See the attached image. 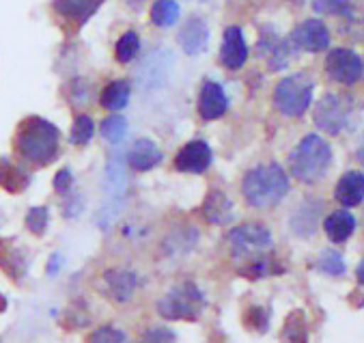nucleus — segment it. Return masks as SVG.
Instances as JSON below:
<instances>
[{
    "mask_svg": "<svg viewBox=\"0 0 364 343\" xmlns=\"http://www.w3.org/2000/svg\"><path fill=\"white\" fill-rule=\"evenodd\" d=\"M136 343H179L177 332L168 326H151L144 330Z\"/></svg>",
    "mask_w": 364,
    "mask_h": 343,
    "instance_id": "nucleus-37",
    "label": "nucleus"
},
{
    "mask_svg": "<svg viewBox=\"0 0 364 343\" xmlns=\"http://www.w3.org/2000/svg\"><path fill=\"white\" fill-rule=\"evenodd\" d=\"M315 97V78L306 72H296L291 76H284L276 83L272 91V104L274 108L289 119L302 117Z\"/></svg>",
    "mask_w": 364,
    "mask_h": 343,
    "instance_id": "nucleus-5",
    "label": "nucleus"
},
{
    "mask_svg": "<svg viewBox=\"0 0 364 343\" xmlns=\"http://www.w3.org/2000/svg\"><path fill=\"white\" fill-rule=\"evenodd\" d=\"M313 268H315L317 272L326 274V277H330V279H341V277H345V274H347L345 257H343V253L336 250V248H323V250L317 255Z\"/></svg>",
    "mask_w": 364,
    "mask_h": 343,
    "instance_id": "nucleus-27",
    "label": "nucleus"
},
{
    "mask_svg": "<svg viewBox=\"0 0 364 343\" xmlns=\"http://www.w3.org/2000/svg\"><path fill=\"white\" fill-rule=\"evenodd\" d=\"M351 119H353V100L349 95H341L332 91L323 93L313 110L315 125L330 136H338L345 130H349Z\"/></svg>",
    "mask_w": 364,
    "mask_h": 343,
    "instance_id": "nucleus-7",
    "label": "nucleus"
},
{
    "mask_svg": "<svg viewBox=\"0 0 364 343\" xmlns=\"http://www.w3.org/2000/svg\"><path fill=\"white\" fill-rule=\"evenodd\" d=\"M291 190V177L278 162H261L248 169L240 181V192L252 210H272Z\"/></svg>",
    "mask_w": 364,
    "mask_h": 343,
    "instance_id": "nucleus-2",
    "label": "nucleus"
},
{
    "mask_svg": "<svg viewBox=\"0 0 364 343\" xmlns=\"http://www.w3.org/2000/svg\"><path fill=\"white\" fill-rule=\"evenodd\" d=\"M220 65L225 70L237 72L246 65L248 60V43L244 37V31L240 26H227L225 35H223V43H220Z\"/></svg>",
    "mask_w": 364,
    "mask_h": 343,
    "instance_id": "nucleus-17",
    "label": "nucleus"
},
{
    "mask_svg": "<svg viewBox=\"0 0 364 343\" xmlns=\"http://www.w3.org/2000/svg\"><path fill=\"white\" fill-rule=\"evenodd\" d=\"M200 216L207 225L213 227H231L235 221V203L233 199L220 190V188H209L203 203H200Z\"/></svg>",
    "mask_w": 364,
    "mask_h": 343,
    "instance_id": "nucleus-14",
    "label": "nucleus"
},
{
    "mask_svg": "<svg viewBox=\"0 0 364 343\" xmlns=\"http://www.w3.org/2000/svg\"><path fill=\"white\" fill-rule=\"evenodd\" d=\"M235 272L246 281H263V279H272V277H280V274L287 272L284 263L276 257L274 250L263 253L242 265H235Z\"/></svg>",
    "mask_w": 364,
    "mask_h": 343,
    "instance_id": "nucleus-20",
    "label": "nucleus"
},
{
    "mask_svg": "<svg viewBox=\"0 0 364 343\" xmlns=\"http://www.w3.org/2000/svg\"><path fill=\"white\" fill-rule=\"evenodd\" d=\"M269 322H272V311L263 305H250L242 315L244 328L257 334H265L269 330Z\"/></svg>",
    "mask_w": 364,
    "mask_h": 343,
    "instance_id": "nucleus-31",
    "label": "nucleus"
},
{
    "mask_svg": "<svg viewBox=\"0 0 364 343\" xmlns=\"http://www.w3.org/2000/svg\"><path fill=\"white\" fill-rule=\"evenodd\" d=\"M63 199H65L63 201V216L69 218V221L78 218L82 214V210H85V199L80 194H74V192L65 194Z\"/></svg>",
    "mask_w": 364,
    "mask_h": 343,
    "instance_id": "nucleus-38",
    "label": "nucleus"
},
{
    "mask_svg": "<svg viewBox=\"0 0 364 343\" xmlns=\"http://www.w3.org/2000/svg\"><path fill=\"white\" fill-rule=\"evenodd\" d=\"M85 343H132L127 332L121 330L114 324H102L95 330H91V334L87 337Z\"/></svg>",
    "mask_w": 364,
    "mask_h": 343,
    "instance_id": "nucleus-35",
    "label": "nucleus"
},
{
    "mask_svg": "<svg viewBox=\"0 0 364 343\" xmlns=\"http://www.w3.org/2000/svg\"><path fill=\"white\" fill-rule=\"evenodd\" d=\"M334 199L345 210H353L364 201V173L362 171H347L338 177L334 186Z\"/></svg>",
    "mask_w": 364,
    "mask_h": 343,
    "instance_id": "nucleus-22",
    "label": "nucleus"
},
{
    "mask_svg": "<svg viewBox=\"0 0 364 343\" xmlns=\"http://www.w3.org/2000/svg\"><path fill=\"white\" fill-rule=\"evenodd\" d=\"M321 227H323L326 238H328L332 244H345V242L355 233L358 221H355V216L351 214V210L341 208V210L330 212V214L323 218Z\"/></svg>",
    "mask_w": 364,
    "mask_h": 343,
    "instance_id": "nucleus-23",
    "label": "nucleus"
},
{
    "mask_svg": "<svg viewBox=\"0 0 364 343\" xmlns=\"http://www.w3.org/2000/svg\"><path fill=\"white\" fill-rule=\"evenodd\" d=\"M289 46L294 52H323L330 48V31L328 26L317 20V18H309L304 22H300L294 31H291V35L287 37Z\"/></svg>",
    "mask_w": 364,
    "mask_h": 343,
    "instance_id": "nucleus-11",
    "label": "nucleus"
},
{
    "mask_svg": "<svg viewBox=\"0 0 364 343\" xmlns=\"http://www.w3.org/2000/svg\"><path fill=\"white\" fill-rule=\"evenodd\" d=\"M334 152L332 145L321 134H306L304 139L289 152L287 156V173L304 186H315L326 179L332 169Z\"/></svg>",
    "mask_w": 364,
    "mask_h": 343,
    "instance_id": "nucleus-3",
    "label": "nucleus"
},
{
    "mask_svg": "<svg viewBox=\"0 0 364 343\" xmlns=\"http://www.w3.org/2000/svg\"><path fill=\"white\" fill-rule=\"evenodd\" d=\"M67 91H69L67 97L71 100V104H76V106H80V104H85V102L89 100V83L82 80V78L71 80Z\"/></svg>",
    "mask_w": 364,
    "mask_h": 343,
    "instance_id": "nucleus-39",
    "label": "nucleus"
},
{
    "mask_svg": "<svg viewBox=\"0 0 364 343\" xmlns=\"http://www.w3.org/2000/svg\"><path fill=\"white\" fill-rule=\"evenodd\" d=\"M106 0H52V14L65 35H78L80 28L100 11Z\"/></svg>",
    "mask_w": 364,
    "mask_h": 343,
    "instance_id": "nucleus-9",
    "label": "nucleus"
},
{
    "mask_svg": "<svg viewBox=\"0 0 364 343\" xmlns=\"http://www.w3.org/2000/svg\"><path fill=\"white\" fill-rule=\"evenodd\" d=\"M60 268H63V255L54 253V255L50 257V263H48V274H50V277H54V274H56Z\"/></svg>",
    "mask_w": 364,
    "mask_h": 343,
    "instance_id": "nucleus-41",
    "label": "nucleus"
},
{
    "mask_svg": "<svg viewBox=\"0 0 364 343\" xmlns=\"http://www.w3.org/2000/svg\"><path fill=\"white\" fill-rule=\"evenodd\" d=\"M60 130L37 115L24 117L14 134V152L16 156L33 167H50L60 156Z\"/></svg>",
    "mask_w": 364,
    "mask_h": 343,
    "instance_id": "nucleus-1",
    "label": "nucleus"
},
{
    "mask_svg": "<svg viewBox=\"0 0 364 343\" xmlns=\"http://www.w3.org/2000/svg\"><path fill=\"white\" fill-rule=\"evenodd\" d=\"M326 76L343 87H353L362 80L364 63L362 56L351 48H332L323 60Z\"/></svg>",
    "mask_w": 364,
    "mask_h": 343,
    "instance_id": "nucleus-10",
    "label": "nucleus"
},
{
    "mask_svg": "<svg viewBox=\"0 0 364 343\" xmlns=\"http://www.w3.org/2000/svg\"><path fill=\"white\" fill-rule=\"evenodd\" d=\"M326 214V203L323 199L317 196H306L302 203H298V208L291 212L289 216V229L296 238L309 240L317 233L321 218Z\"/></svg>",
    "mask_w": 364,
    "mask_h": 343,
    "instance_id": "nucleus-12",
    "label": "nucleus"
},
{
    "mask_svg": "<svg viewBox=\"0 0 364 343\" xmlns=\"http://www.w3.org/2000/svg\"><path fill=\"white\" fill-rule=\"evenodd\" d=\"M213 162V152L209 147L207 141L203 139H194V141H188L177 154H175V160H173V167L175 171L179 173H188V175H203Z\"/></svg>",
    "mask_w": 364,
    "mask_h": 343,
    "instance_id": "nucleus-15",
    "label": "nucleus"
},
{
    "mask_svg": "<svg viewBox=\"0 0 364 343\" xmlns=\"http://www.w3.org/2000/svg\"><path fill=\"white\" fill-rule=\"evenodd\" d=\"M355 281L360 287L364 285V261H358V265H355Z\"/></svg>",
    "mask_w": 364,
    "mask_h": 343,
    "instance_id": "nucleus-43",
    "label": "nucleus"
},
{
    "mask_svg": "<svg viewBox=\"0 0 364 343\" xmlns=\"http://www.w3.org/2000/svg\"><path fill=\"white\" fill-rule=\"evenodd\" d=\"M207 309V296L192 279L175 283L158 302L156 311L168 322H198Z\"/></svg>",
    "mask_w": 364,
    "mask_h": 343,
    "instance_id": "nucleus-4",
    "label": "nucleus"
},
{
    "mask_svg": "<svg viewBox=\"0 0 364 343\" xmlns=\"http://www.w3.org/2000/svg\"><path fill=\"white\" fill-rule=\"evenodd\" d=\"M129 95H132L129 80H125V78L112 80V83H108L102 89V93H100V106L104 110H110V112L123 110L127 106V102H129Z\"/></svg>",
    "mask_w": 364,
    "mask_h": 343,
    "instance_id": "nucleus-26",
    "label": "nucleus"
},
{
    "mask_svg": "<svg viewBox=\"0 0 364 343\" xmlns=\"http://www.w3.org/2000/svg\"><path fill=\"white\" fill-rule=\"evenodd\" d=\"M142 285V279L140 274L134 270V268H127V265H112V268H106L100 277V287H102V294L114 302V305H127L134 300L136 292L140 290Z\"/></svg>",
    "mask_w": 364,
    "mask_h": 343,
    "instance_id": "nucleus-8",
    "label": "nucleus"
},
{
    "mask_svg": "<svg viewBox=\"0 0 364 343\" xmlns=\"http://www.w3.org/2000/svg\"><path fill=\"white\" fill-rule=\"evenodd\" d=\"M227 244L235 265H242L263 253L274 250V236L267 225L250 221L231 227L227 233Z\"/></svg>",
    "mask_w": 364,
    "mask_h": 343,
    "instance_id": "nucleus-6",
    "label": "nucleus"
},
{
    "mask_svg": "<svg viewBox=\"0 0 364 343\" xmlns=\"http://www.w3.org/2000/svg\"><path fill=\"white\" fill-rule=\"evenodd\" d=\"M3 311H7V298L0 294V313H3Z\"/></svg>",
    "mask_w": 364,
    "mask_h": 343,
    "instance_id": "nucleus-44",
    "label": "nucleus"
},
{
    "mask_svg": "<svg viewBox=\"0 0 364 343\" xmlns=\"http://www.w3.org/2000/svg\"><path fill=\"white\" fill-rule=\"evenodd\" d=\"M311 7L315 14L321 16H336V18H355V7L351 0H311Z\"/></svg>",
    "mask_w": 364,
    "mask_h": 343,
    "instance_id": "nucleus-32",
    "label": "nucleus"
},
{
    "mask_svg": "<svg viewBox=\"0 0 364 343\" xmlns=\"http://www.w3.org/2000/svg\"><path fill=\"white\" fill-rule=\"evenodd\" d=\"M31 265V255L26 248L18 246L16 240H0V268L11 281H22Z\"/></svg>",
    "mask_w": 364,
    "mask_h": 343,
    "instance_id": "nucleus-21",
    "label": "nucleus"
},
{
    "mask_svg": "<svg viewBox=\"0 0 364 343\" xmlns=\"http://www.w3.org/2000/svg\"><path fill=\"white\" fill-rule=\"evenodd\" d=\"M31 186V173L24 169V162L11 158H0V188L9 194H22Z\"/></svg>",
    "mask_w": 364,
    "mask_h": 343,
    "instance_id": "nucleus-24",
    "label": "nucleus"
},
{
    "mask_svg": "<svg viewBox=\"0 0 364 343\" xmlns=\"http://www.w3.org/2000/svg\"><path fill=\"white\" fill-rule=\"evenodd\" d=\"M291 46L287 39H282L274 26L265 24L259 31V41H257V54L261 58H265L267 63V70L269 72H282L284 67L289 65L291 58Z\"/></svg>",
    "mask_w": 364,
    "mask_h": 343,
    "instance_id": "nucleus-13",
    "label": "nucleus"
},
{
    "mask_svg": "<svg viewBox=\"0 0 364 343\" xmlns=\"http://www.w3.org/2000/svg\"><path fill=\"white\" fill-rule=\"evenodd\" d=\"M196 242H198V231L192 229V227H186V229H179V233L177 231L168 233V238L164 240V246L162 248H164L166 255L177 257V255L190 253Z\"/></svg>",
    "mask_w": 364,
    "mask_h": 343,
    "instance_id": "nucleus-28",
    "label": "nucleus"
},
{
    "mask_svg": "<svg viewBox=\"0 0 364 343\" xmlns=\"http://www.w3.org/2000/svg\"><path fill=\"white\" fill-rule=\"evenodd\" d=\"M198 117L203 121H218L223 119L229 110V97L220 83L215 80H203L198 89V104H196Z\"/></svg>",
    "mask_w": 364,
    "mask_h": 343,
    "instance_id": "nucleus-16",
    "label": "nucleus"
},
{
    "mask_svg": "<svg viewBox=\"0 0 364 343\" xmlns=\"http://www.w3.org/2000/svg\"><path fill=\"white\" fill-rule=\"evenodd\" d=\"M100 134L104 136V141H108L110 145H119L125 134H127V119L119 112H110L108 117L102 119L100 123Z\"/></svg>",
    "mask_w": 364,
    "mask_h": 343,
    "instance_id": "nucleus-30",
    "label": "nucleus"
},
{
    "mask_svg": "<svg viewBox=\"0 0 364 343\" xmlns=\"http://www.w3.org/2000/svg\"><path fill=\"white\" fill-rule=\"evenodd\" d=\"M311 328H309V317L304 309H294L282 322L280 330V341L282 343H309Z\"/></svg>",
    "mask_w": 364,
    "mask_h": 343,
    "instance_id": "nucleus-25",
    "label": "nucleus"
},
{
    "mask_svg": "<svg viewBox=\"0 0 364 343\" xmlns=\"http://www.w3.org/2000/svg\"><path fill=\"white\" fill-rule=\"evenodd\" d=\"M177 41L181 46V50L188 54V56H196V54H203L209 46V26L207 22L200 18V16H190L179 33H177Z\"/></svg>",
    "mask_w": 364,
    "mask_h": 343,
    "instance_id": "nucleus-19",
    "label": "nucleus"
},
{
    "mask_svg": "<svg viewBox=\"0 0 364 343\" xmlns=\"http://www.w3.org/2000/svg\"><path fill=\"white\" fill-rule=\"evenodd\" d=\"M140 52V37L136 31H125L119 39H117V46H114V58L121 63V65H127L132 63Z\"/></svg>",
    "mask_w": 364,
    "mask_h": 343,
    "instance_id": "nucleus-34",
    "label": "nucleus"
},
{
    "mask_svg": "<svg viewBox=\"0 0 364 343\" xmlns=\"http://www.w3.org/2000/svg\"><path fill=\"white\" fill-rule=\"evenodd\" d=\"M52 186H54L56 194L65 196V194H69L71 190H74V175H71V171L65 167V169H60V171L54 175V181H52Z\"/></svg>",
    "mask_w": 364,
    "mask_h": 343,
    "instance_id": "nucleus-40",
    "label": "nucleus"
},
{
    "mask_svg": "<svg viewBox=\"0 0 364 343\" xmlns=\"http://www.w3.org/2000/svg\"><path fill=\"white\" fill-rule=\"evenodd\" d=\"M93 134H95V121L89 115H76L74 123H71V130H69V143L85 147L91 143Z\"/></svg>",
    "mask_w": 364,
    "mask_h": 343,
    "instance_id": "nucleus-33",
    "label": "nucleus"
},
{
    "mask_svg": "<svg viewBox=\"0 0 364 343\" xmlns=\"http://www.w3.org/2000/svg\"><path fill=\"white\" fill-rule=\"evenodd\" d=\"M179 14H181V9H179L177 0H156V3L151 5L149 18H151L154 26L168 28L179 20Z\"/></svg>",
    "mask_w": 364,
    "mask_h": 343,
    "instance_id": "nucleus-29",
    "label": "nucleus"
},
{
    "mask_svg": "<svg viewBox=\"0 0 364 343\" xmlns=\"http://www.w3.org/2000/svg\"><path fill=\"white\" fill-rule=\"evenodd\" d=\"M162 160H164V152L151 139H138V141H134L129 152H127V156H125L127 167L132 171H136V173H149L156 167H160Z\"/></svg>",
    "mask_w": 364,
    "mask_h": 343,
    "instance_id": "nucleus-18",
    "label": "nucleus"
},
{
    "mask_svg": "<svg viewBox=\"0 0 364 343\" xmlns=\"http://www.w3.org/2000/svg\"><path fill=\"white\" fill-rule=\"evenodd\" d=\"M24 223H26V229L33 236H43L48 231V225H50V210L46 208V205H37V208H31Z\"/></svg>",
    "mask_w": 364,
    "mask_h": 343,
    "instance_id": "nucleus-36",
    "label": "nucleus"
},
{
    "mask_svg": "<svg viewBox=\"0 0 364 343\" xmlns=\"http://www.w3.org/2000/svg\"><path fill=\"white\" fill-rule=\"evenodd\" d=\"M123 3L132 9V11H142V7H144V3H147V0H123Z\"/></svg>",
    "mask_w": 364,
    "mask_h": 343,
    "instance_id": "nucleus-42",
    "label": "nucleus"
}]
</instances>
